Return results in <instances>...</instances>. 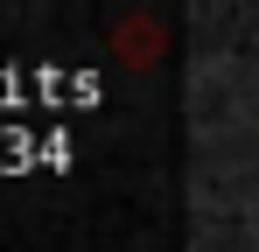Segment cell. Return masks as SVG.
<instances>
[{
  "instance_id": "1",
  "label": "cell",
  "mask_w": 259,
  "mask_h": 252,
  "mask_svg": "<svg viewBox=\"0 0 259 252\" xmlns=\"http://www.w3.org/2000/svg\"><path fill=\"white\" fill-rule=\"evenodd\" d=\"M112 49H126V63H154L161 35H154V21H126V28H112Z\"/></svg>"
}]
</instances>
